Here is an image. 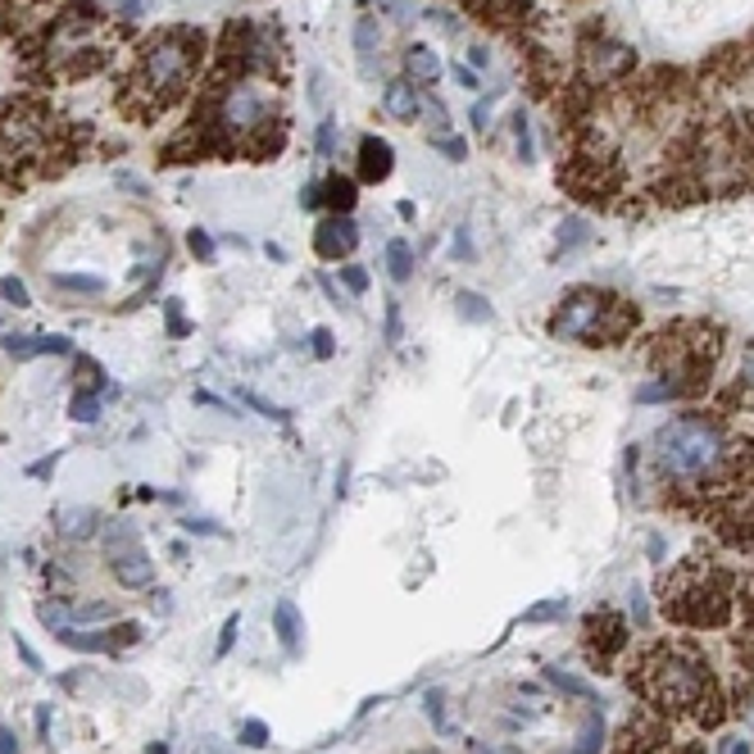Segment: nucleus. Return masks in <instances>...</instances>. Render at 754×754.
<instances>
[{"mask_svg": "<svg viewBox=\"0 0 754 754\" xmlns=\"http://www.w3.org/2000/svg\"><path fill=\"white\" fill-rule=\"evenodd\" d=\"M341 278H345V286L355 291V295H364V291H369V273H364L360 264H345V269H341Z\"/></svg>", "mask_w": 754, "mask_h": 754, "instance_id": "obj_32", "label": "nucleus"}, {"mask_svg": "<svg viewBox=\"0 0 754 754\" xmlns=\"http://www.w3.org/2000/svg\"><path fill=\"white\" fill-rule=\"evenodd\" d=\"M0 754H19V736L0 727Z\"/></svg>", "mask_w": 754, "mask_h": 754, "instance_id": "obj_42", "label": "nucleus"}, {"mask_svg": "<svg viewBox=\"0 0 754 754\" xmlns=\"http://www.w3.org/2000/svg\"><path fill=\"white\" fill-rule=\"evenodd\" d=\"M200 46L205 37L191 32V28H169L160 37H150L137 56V69H132V82L128 91L119 95V105L132 114V119H155L164 114L173 100L187 91L191 82V69L200 60Z\"/></svg>", "mask_w": 754, "mask_h": 754, "instance_id": "obj_1", "label": "nucleus"}, {"mask_svg": "<svg viewBox=\"0 0 754 754\" xmlns=\"http://www.w3.org/2000/svg\"><path fill=\"white\" fill-rule=\"evenodd\" d=\"M241 400H245V405H250V410H260V414H269V419H286V410L269 405V400H264V395H250V391H241Z\"/></svg>", "mask_w": 754, "mask_h": 754, "instance_id": "obj_33", "label": "nucleus"}, {"mask_svg": "<svg viewBox=\"0 0 754 754\" xmlns=\"http://www.w3.org/2000/svg\"><path fill=\"white\" fill-rule=\"evenodd\" d=\"M455 310H460L464 323H491V305H486L477 291H460V295H455Z\"/></svg>", "mask_w": 754, "mask_h": 754, "instance_id": "obj_15", "label": "nucleus"}, {"mask_svg": "<svg viewBox=\"0 0 754 754\" xmlns=\"http://www.w3.org/2000/svg\"><path fill=\"white\" fill-rule=\"evenodd\" d=\"M187 245H191V255H195V260H214V241H210V232H200V228H195V232L187 237Z\"/></svg>", "mask_w": 754, "mask_h": 754, "instance_id": "obj_30", "label": "nucleus"}, {"mask_svg": "<svg viewBox=\"0 0 754 754\" xmlns=\"http://www.w3.org/2000/svg\"><path fill=\"white\" fill-rule=\"evenodd\" d=\"M636 686L645 700H655L660 710H695V705H714L710 673L700 660L682 655V650H650Z\"/></svg>", "mask_w": 754, "mask_h": 754, "instance_id": "obj_4", "label": "nucleus"}, {"mask_svg": "<svg viewBox=\"0 0 754 754\" xmlns=\"http://www.w3.org/2000/svg\"><path fill=\"white\" fill-rule=\"evenodd\" d=\"M323 191H328L323 200H332L336 214H350V210H355V182H350V178H332Z\"/></svg>", "mask_w": 754, "mask_h": 754, "instance_id": "obj_17", "label": "nucleus"}, {"mask_svg": "<svg viewBox=\"0 0 754 754\" xmlns=\"http://www.w3.org/2000/svg\"><path fill=\"white\" fill-rule=\"evenodd\" d=\"M586 237H591V232H586V219H577V214L564 219V223H560V255H569V250L582 245Z\"/></svg>", "mask_w": 754, "mask_h": 754, "instance_id": "obj_20", "label": "nucleus"}, {"mask_svg": "<svg viewBox=\"0 0 754 754\" xmlns=\"http://www.w3.org/2000/svg\"><path fill=\"white\" fill-rule=\"evenodd\" d=\"M564 610H569V600H564V595H555V600H545V605L527 610V614H523V623H550V619H560Z\"/></svg>", "mask_w": 754, "mask_h": 754, "instance_id": "obj_23", "label": "nucleus"}, {"mask_svg": "<svg viewBox=\"0 0 754 754\" xmlns=\"http://www.w3.org/2000/svg\"><path fill=\"white\" fill-rule=\"evenodd\" d=\"M110 560H114V577H119L128 591H137V586L150 582V560H145V550H141V541H137V532L123 527V523L110 532Z\"/></svg>", "mask_w": 754, "mask_h": 754, "instance_id": "obj_6", "label": "nucleus"}, {"mask_svg": "<svg viewBox=\"0 0 754 754\" xmlns=\"http://www.w3.org/2000/svg\"><path fill=\"white\" fill-rule=\"evenodd\" d=\"M473 128H491V100H486V105H482V100H477V105H473Z\"/></svg>", "mask_w": 754, "mask_h": 754, "instance_id": "obj_41", "label": "nucleus"}, {"mask_svg": "<svg viewBox=\"0 0 754 754\" xmlns=\"http://www.w3.org/2000/svg\"><path fill=\"white\" fill-rule=\"evenodd\" d=\"M50 282L64 286V291H105V282H100V278H69V273H56Z\"/></svg>", "mask_w": 754, "mask_h": 754, "instance_id": "obj_27", "label": "nucleus"}, {"mask_svg": "<svg viewBox=\"0 0 754 754\" xmlns=\"http://www.w3.org/2000/svg\"><path fill=\"white\" fill-rule=\"evenodd\" d=\"M355 50H360V73L364 78H373L378 73V50H382V37H378V23L373 19H360L355 23Z\"/></svg>", "mask_w": 754, "mask_h": 754, "instance_id": "obj_10", "label": "nucleus"}, {"mask_svg": "<svg viewBox=\"0 0 754 754\" xmlns=\"http://www.w3.org/2000/svg\"><path fill=\"white\" fill-rule=\"evenodd\" d=\"M605 314H610L605 295H595V291H573V295L564 300V310L555 314V336H560V341L610 336V328H605Z\"/></svg>", "mask_w": 754, "mask_h": 754, "instance_id": "obj_5", "label": "nucleus"}, {"mask_svg": "<svg viewBox=\"0 0 754 754\" xmlns=\"http://www.w3.org/2000/svg\"><path fill=\"white\" fill-rule=\"evenodd\" d=\"M741 718H745V723H750V732H754V695H745V700H741Z\"/></svg>", "mask_w": 754, "mask_h": 754, "instance_id": "obj_48", "label": "nucleus"}, {"mask_svg": "<svg viewBox=\"0 0 754 754\" xmlns=\"http://www.w3.org/2000/svg\"><path fill=\"white\" fill-rule=\"evenodd\" d=\"M391 141H382V137H364L360 141V173L369 178V182H382L386 173H391Z\"/></svg>", "mask_w": 754, "mask_h": 754, "instance_id": "obj_9", "label": "nucleus"}, {"mask_svg": "<svg viewBox=\"0 0 754 754\" xmlns=\"http://www.w3.org/2000/svg\"><path fill=\"white\" fill-rule=\"evenodd\" d=\"M232 641H237V614L223 623V641H219V660L228 655V650H232Z\"/></svg>", "mask_w": 754, "mask_h": 754, "instance_id": "obj_40", "label": "nucleus"}, {"mask_svg": "<svg viewBox=\"0 0 754 754\" xmlns=\"http://www.w3.org/2000/svg\"><path fill=\"white\" fill-rule=\"evenodd\" d=\"M269 123H278V87H269L264 78H237L232 87L219 91L214 110L205 119V132L214 137L219 150H250V155H264L269 145Z\"/></svg>", "mask_w": 754, "mask_h": 754, "instance_id": "obj_2", "label": "nucleus"}, {"mask_svg": "<svg viewBox=\"0 0 754 754\" xmlns=\"http://www.w3.org/2000/svg\"><path fill=\"white\" fill-rule=\"evenodd\" d=\"M455 255H460V260H469V255H473V245H469V232H455Z\"/></svg>", "mask_w": 754, "mask_h": 754, "instance_id": "obj_45", "label": "nucleus"}, {"mask_svg": "<svg viewBox=\"0 0 754 754\" xmlns=\"http://www.w3.org/2000/svg\"><path fill=\"white\" fill-rule=\"evenodd\" d=\"M273 627H278V641H282L286 655H300V614H295L291 600H278V610H273Z\"/></svg>", "mask_w": 754, "mask_h": 754, "instance_id": "obj_11", "label": "nucleus"}, {"mask_svg": "<svg viewBox=\"0 0 754 754\" xmlns=\"http://www.w3.org/2000/svg\"><path fill=\"white\" fill-rule=\"evenodd\" d=\"M386 341H400V305H386Z\"/></svg>", "mask_w": 754, "mask_h": 754, "instance_id": "obj_39", "label": "nucleus"}, {"mask_svg": "<svg viewBox=\"0 0 754 754\" xmlns=\"http://www.w3.org/2000/svg\"><path fill=\"white\" fill-rule=\"evenodd\" d=\"M627 64H632V50L619 46V41H605V46H600V60H591V69H595L600 78H610V73H619V69H627Z\"/></svg>", "mask_w": 754, "mask_h": 754, "instance_id": "obj_13", "label": "nucleus"}, {"mask_svg": "<svg viewBox=\"0 0 754 754\" xmlns=\"http://www.w3.org/2000/svg\"><path fill=\"white\" fill-rule=\"evenodd\" d=\"M545 682L550 686H560V691H569V695H577V700H591L595 691L582 682V677H573V673H560V668H545Z\"/></svg>", "mask_w": 754, "mask_h": 754, "instance_id": "obj_19", "label": "nucleus"}, {"mask_svg": "<svg viewBox=\"0 0 754 754\" xmlns=\"http://www.w3.org/2000/svg\"><path fill=\"white\" fill-rule=\"evenodd\" d=\"M310 341H314V355H319V360H332V350H336V345H332V332H328V328H314V332H310Z\"/></svg>", "mask_w": 754, "mask_h": 754, "instance_id": "obj_34", "label": "nucleus"}, {"mask_svg": "<svg viewBox=\"0 0 754 754\" xmlns=\"http://www.w3.org/2000/svg\"><path fill=\"white\" fill-rule=\"evenodd\" d=\"M164 314H169V332L173 336H187V319H182V300H164Z\"/></svg>", "mask_w": 754, "mask_h": 754, "instance_id": "obj_31", "label": "nucleus"}, {"mask_svg": "<svg viewBox=\"0 0 754 754\" xmlns=\"http://www.w3.org/2000/svg\"><path fill=\"white\" fill-rule=\"evenodd\" d=\"M28 473H32V477H50V473H56V455H50V460H37Z\"/></svg>", "mask_w": 754, "mask_h": 754, "instance_id": "obj_43", "label": "nucleus"}, {"mask_svg": "<svg viewBox=\"0 0 754 754\" xmlns=\"http://www.w3.org/2000/svg\"><path fill=\"white\" fill-rule=\"evenodd\" d=\"M386 269H391L395 282H410V273H414V250H410V241H391V245H386Z\"/></svg>", "mask_w": 754, "mask_h": 754, "instance_id": "obj_14", "label": "nucleus"}, {"mask_svg": "<svg viewBox=\"0 0 754 754\" xmlns=\"http://www.w3.org/2000/svg\"><path fill=\"white\" fill-rule=\"evenodd\" d=\"M382 105H386V114H391V119H400V123H414V119H419V110H423V100H419L414 82H386V91H382Z\"/></svg>", "mask_w": 754, "mask_h": 754, "instance_id": "obj_8", "label": "nucleus"}, {"mask_svg": "<svg viewBox=\"0 0 754 754\" xmlns=\"http://www.w3.org/2000/svg\"><path fill=\"white\" fill-rule=\"evenodd\" d=\"M723 754H750V741H741V736H732V741H727V750H723Z\"/></svg>", "mask_w": 754, "mask_h": 754, "instance_id": "obj_50", "label": "nucleus"}, {"mask_svg": "<svg viewBox=\"0 0 754 754\" xmlns=\"http://www.w3.org/2000/svg\"><path fill=\"white\" fill-rule=\"evenodd\" d=\"M405 69H410L419 82L441 78V60L432 56V46H410V50H405Z\"/></svg>", "mask_w": 754, "mask_h": 754, "instance_id": "obj_12", "label": "nucleus"}, {"mask_svg": "<svg viewBox=\"0 0 754 754\" xmlns=\"http://www.w3.org/2000/svg\"><path fill=\"white\" fill-rule=\"evenodd\" d=\"M300 205H305V210H319V205H323V187H319V182H310L305 191H300Z\"/></svg>", "mask_w": 754, "mask_h": 754, "instance_id": "obj_37", "label": "nucleus"}, {"mask_svg": "<svg viewBox=\"0 0 754 754\" xmlns=\"http://www.w3.org/2000/svg\"><path fill=\"white\" fill-rule=\"evenodd\" d=\"M600 741H605V718L595 714V718L586 723V732H582V745H577L573 754H595V750H600Z\"/></svg>", "mask_w": 754, "mask_h": 754, "instance_id": "obj_24", "label": "nucleus"}, {"mask_svg": "<svg viewBox=\"0 0 754 754\" xmlns=\"http://www.w3.org/2000/svg\"><path fill=\"white\" fill-rule=\"evenodd\" d=\"M682 395V382H645V386H636V400L641 405H660V400H677Z\"/></svg>", "mask_w": 754, "mask_h": 754, "instance_id": "obj_18", "label": "nucleus"}, {"mask_svg": "<svg viewBox=\"0 0 754 754\" xmlns=\"http://www.w3.org/2000/svg\"><path fill=\"white\" fill-rule=\"evenodd\" d=\"M91 523H95L91 510H60V536H69V541L91 536Z\"/></svg>", "mask_w": 754, "mask_h": 754, "instance_id": "obj_16", "label": "nucleus"}, {"mask_svg": "<svg viewBox=\"0 0 754 754\" xmlns=\"http://www.w3.org/2000/svg\"><path fill=\"white\" fill-rule=\"evenodd\" d=\"M741 378H745V382H754V350H745V360H741Z\"/></svg>", "mask_w": 754, "mask_h": 754, "instance_id": "obj_49", "label": "nucleus"}, {"mask_svg": "<svg viewBox=\"0 0 754 754\" xmlns=\"http://www.w3.org/2000/svg\"><path fill=\"white\" fill-rule=\"evenodd\" d=\"M355 241H360V228H355V219H350V214H332V219H323V223H319V237H314V245H319V255H323V260H341V255H350V250H355Z\"/></svg>", "mask_w": 754, "mask_h": 754, "instance_id": "obj_7", "label": "nucleus"}, {"mask_svg": "<svg viewBox=\"0 0 754 754\" xmlns=\"http://www.w3.org/2000/svg\"><path fill=\"white\" fill-rule=\"evenodd\" d=\"M455 82H460V87H469V91H477V78H473V69H455Z\"/></svg>", "mask_w": 754, "mask_h": 754, "instance_id": "obj_46", "label": "nucleus"}, {"mask_svg": "<svg viewBox=\"0 0 754 754\" xmlns=\"http://www.w3.org/2000/svg\"><path fill=\"white\" fill-rule=\"evenodd\" d=\"M514 145H519V160L523 164H532V123H527V114H514Z\"/></svg>", "mask_w": 754, "mask_h": 754, "instance_id": "obj_21", "label": "nucleus"}, {"mask_svg": "<svg viewBox=\"0 0 754 754\" xmlns=\"http://www.w3.org/2000/svg\"><path fill=\"white\" fill-rule=\"evenodd\" d=\"M423 710H428L432 727L445 732V695H441V691H428V695H423Z\"/></svg>", "mask_w": 754, "mask_h": 754, "instance_id": "obj_26", "label": "nucleus"}, {"mask_svg": "<svg viewBox=\"0 0 754 754\" xmlns=\"http://www.w3.org/2000/svg\"><path fill=\"white\" fill-rule=\"evenodd\" d=\"M73 419H78V423H95V419H100V400L87 395V391H78V395H73Z\"/></svg>", "mask_w": 754, "mask_h": 754, "instance_id": "obj_25", "label": "nucleus"}, {"mask_svg": "<svg viewBox=\"0 0 754 754\" xmlns=\"http://www.w3.org/2000/svg\"><path fill=\"white\" fill-rule=\"evenodd\" d=\"M145 754H169V745H164V741H155V745H150Z\"/></svg>", "mask_w": 754, "mask_h": 754, "instance_id": "obj_51", "label": "nucleus"}, {"mask_svg": "<svg viewBox=\"0 0 754 754\" xmlns=\"http://www.w3.org/2000/svg\"><path fill=\"white\" fill-rule=\"evenodd\" d=\"M14 650H19V660H23V664H28L32 673H41V660H37V650H32V645H28L23 636H14Z\"/></svg>", "mask_w": 754, "mask_h": 754, "instance_id": "obj_35", "label": "nucleus"}, {"mask_svg": "<svg viewBox=\"0 0 754 754\" xmlns=\"http://www.w3.org/2000/svg\"><path fill=\"white\" fill-rule=\"evenodd\" d=\"M432 145L441 150V155H450V160H464V155H469V145H464L460 137H445V132H436V137H432Z\"/></svg>", "mask_w": 754, "mask_h": 754, "instance_id": "obj_28", "label": "nucleus"}, {"mask_svg": "<svg viewBox=\"0 0 754 754\" xmlns=\"http://www.w3.org/2000/svg\"><path fill=\"white\" fill-rule=\"evenodd\" d=\"M241 741L260 750V745H269V727H264L260 718H245V723H241Z\"/></svg>", "mask_w": 754, "mask_h": 754, "instance_id": "obj_29", "label": "nucleus"}, {"mask_svg": "<svg viewBox=\"0 0 754 754\" xmlns=\"http://www.w3.org/2000/svg\"><path fill=\"white\" fill-rule=\"evenodd\" d=\"M469 60H473L477 69H486V64H491V50H486V46H473V50H469Z\"/></svg>", "mask_w": 754, "mask_h": 754, "instance_id": "obj_44", "label": "nucleus"}, {"mask_svg": "<svg viewBox=\"0 0 754 754\" xmlns=\"http://www.w3.org/2000/svg\"><path fill=\"white\" fill-rule=\"evenodd\" d=\"M182 527H187V532H200V536H223L210 519H182Z\"/></svg>", "mask_w": 754, "mask_h": 754, "instance_id": "obj_38", "label": "nucleus"}, {"mask_svg": "<svg viewBox=\"0 0 754 754\" xmlns=\"http://www.w3.org/2000/svg\"><path fill=\"white\" fill-rule=\"evenodd\" d=\"M655 460H660L664 477H673V482H705L727 460V436L714 419L686 414L655 432Z\"/></svg>", "mask_w": 754, "mask_h": 754, "instance_id": "obj_3", "label": "nucleus"}, {"mask_svg": "<svg viewBox=\"0 0 754 754\" xmlns=\"http://www.w3.org/2000/svg\"><path fill=\"white\" fill-rule=\"evenodd\" d=\"M46 732H50V705L37 710V736H46Z\"/></svg>", "mask_w": 754, "mask_h": 754, "instance_id": "obj_47", "label": "nucleus"}, {"mask_svg": "<svg viewBox=\"0 0 754 754\" xmlns=\"http://www.w3.org/2000/svg\"><path fill=\"white\" fill-rule=\"evenodd\" d=\"M0 300H10L14 310H28V305H32V295H28V286H23L19 278H0Z\"/></svg>", "mask_w": 754, "mask_h": 754, "instance_id": "obj_22", "label": "nucleus"}, {"mask_svg": "<svg viewBox=\"0 0 754 754\" xmlns=\"http://www.w3.org/2000/svg\"><path fill=\"white\" fill-rule=\"evenodd\" d=\"M332 145H336V128H332V119H323L319 123V150H323V155H332Z\"/></svg>", "mask_w": 754, "mask_h": 754, "instance_id": "obj_36", "label": "nucleus"}]
</instances>
